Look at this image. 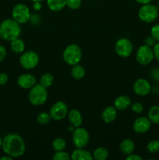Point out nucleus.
Returning a JSON list of instances; mask_svg holds the SVG:
<instances>
[{
    "label": "nucleus",
    "instance_id": "6e6552de",
    "mask_svg": "<svg viewBox=\"0 0 159 160\" xmlns=\"http://www.w3.org/2000/svg\"><path fill=\"white\" fill-rule=\"evenodd\" d=\"M73 143L76 148H85L90 141L89 133L85 128L78 127L73 131Z\"/></svg>",
    "mask_w": 159,
    "mask_h": 160
},
{
    "label": "nucleus",
    "instance_id": "393cba45",
    "mask_svg": "<svg viewBox=\"0 0 159 160\" xmlns=\"http://www.w3.org/2000/svg\"><path fill=\"white\" fill-rule=\"evenodd\" d=\"M53 82H54V77L51 73H46L41 77L40 84L46 88L51 87L53 84Z\"/></svg>",
    "mask_w": 159,
    "mask_h": 160
},
{
    "label": "nucleus",
    "instance_id": "7ed1b4c3",
    "mask_svg": "<svg viewBox=\"0 0 159 160\" xmlns=\"http://www.w3.org/2000/svg\"><path fill=\"white\" fill-rule=\"evenodd\" d=\"M48 98V92L46 88L41 84H36L30 89L28 93V99L33 106H39L43 105Z\"/></svg>",
    "mask_w": 159,
    "mask_h": 160
},
{
    "label": "nucleus",
    "instance_id": "37998d69",
    "mask_svg": "<svg viewBox=\"0 0 159 160\" xmlns=\"http://www.w3.org/2000/svg\"><path fill=\"white\" fill-rule=\"evenodd\" d=\"M31 1H32L33 2H42L43 0H31Z\"/></svg>",
    "mask_w": 159,
    "mask_h": 160
},
{
    "label": "nucleus",
    "instance_id": "aec40b11",
    "mask_svg": "<svg viewBox=\"0 0 159 160\" xmlns=\"http://www.w3.org/2000/svg\"><path fill=\"white\" fill-rule=\"evenodd\" d=\"M67 0H47V5L50 10L59 12L66 6Z\"/></svg>",
    "mask_w": 159,
    "mask_h": 160
},
{
    "label": "nucleus",
    "instance_id": "b1692460",
    "mask_svg": "<svg viewBox=\"0 0 159 160\" xmlns=\"http://www.w3.org/2000/svg\"><path fill=\"white\" fill-rule=\"evenodd\" d=\"M93 159L95 160H105L108 157V151L104 147L97 148L93 152Z\"/></svg>",
    "mask_w": 159,
    "mask_h": 160
},
{
    "label": "nucleus",
    "instance_id": "20e7f679",
    "mask_svg": "<svg viewBox=\"0 0 159 160\" xmlns=\"http://www.w3.org/2000/svg\"><path fill=\"white\" fill-rule=\"evenodd\" d=\"M63 60L70 66L76 65L80 62L82 59V50L79 45L76 44H72L68 45L62 54Z\"/></svg>",
    "mask_w": 159,
    "mask_h": 160
},
{
    "label": "nucleus",
    "instance_id": "4c0bfd02",
    "mask_svg": "<svg viewBox=\"0 0 159 160\" xmlns=\"http://www.w3.org/2000/svg\"><path fill=\"white\" fill-rule=\"evenodd\" d=\"M6 56V50L3 45H0V62L5 59Z\"/></svg>",
    "mask_w": 159,
    "mask_h": 160
},
{
    "label": "nucleus",
    "instance_id": "ea45409f",
    "mask_svg": "<svg viewBox=\"0 0 159 160\" xmlns=\"http://www.w3.org/2000/svg\"><path fill=\"white\" fill-rule=\"evenodd\" d=\"M137 2L140 3V4L144 5V4H148V3H151L152 2V0H135Z\"/></svg>",
    "mask_w": 159,
    "mask_h": 160
},
{
    "label": "nucleus",
    "instance_id": "72a5a7b5",
    "mask_svg": "<svg viewBox=\"0 0 159 160\" xmlns=\"http://www.w3.org/2000/svg\"><path fill=\"white\" fill-rule=\"evenodd\" d=\"M153 51H154V58L159 62V42L154 45V47H153Z\"/></svg>",
    "mask_w": 159,
    "mask_h": 160
},
{
    "label": "nucleus",
    "instance_id": "a19ab883",
    "mask_svg": "<svg viewBox=\"0 0 159 160\" xmlns=\"http://www.w3.org/2000/svg\"><path fill=\"white\" fill-rule=\"evenodd\" d=\"M0 160H12V157L6 155V156H2V157L0 158Z\"/></svg>",
    "mask_w": 159,
    "mask_h": 160
},
{
    "label": "nucleus",
    "instance_id": "a211bd4d",
    "mask_svg": "<svg viewBox=\"0 0 159 160\" xmlns=\"http://www.w3.org/2000/svg\"><path fill=\"white\" fill-rule=\"evenodd\" d=\"M68 118L70 122L71 123V124L73 125V127L74 128H78V127H80V125L82 124L83 121V117L82 114L80 112L78 109H73L70 111H69L68 112Z\"/></svg>",
    "mask_w": 159,
    "mask_h": 160
},
{
    "label": "nucleus",
    "instance_id": "5701e85b",
    "mask_svg": "<svg viewBox=\"0 0 159 160\" xmlns=\"http://www.w3.org/2000/svg\"><path fill=\"white\" fill-rule=\"evenodd\" d=\"M147 117L151 123L159 124V106H152L148 111Z\"/></svg>",
    "mask_w": 159,
    "mask_h": 160
},
{
    "label": "nucleus",
    "instance_id": "bb28decb",
    "mask_svg": "<svg viewBox=\"0 0 159 160\" xmlns=\"http://www.w3.org/2000/svg\"><path fill=\"white\" fill-rule=\"evenodd\" d=\"M51 119V117L50 116V113H48L46 112H41L37 115V123L41 125H46L50 123Z\"/></svg>",
    "mask_w": 159,
    "mask_h": 160
},
{
    "label": "nucleus",
    "instance_id": "2f4dec72",
    "mask_svg": "<svg viewBox=\"0 0 159 160\" xmlns=\"http://www.w3.org/2000/svg\"><path fill=\"white\" fill-rule=\"evenodd\" d=\"M151 35L157 42H159V24H155L151 28Z\"/></svg>",
    "mask_w": 159,
    "mask_h": 160
},
{
    "label": "nucleus",
    "instance_id": "f8f14e48",
    "mask_svg": "<svg viewBox=\"0 0 159 160\" xmlns=\"http://www.w3.org/2000/svg\"><path fill=\"white\" fill-rule=\"evenodd\" d=\"M132 90L134 93L139 96H146L151 92V85L145 78H139L133 83Z\"/></svg>",
    "mask_w": 159,
    "mask_h": 160
},
{
    "label": "nucleus",
    "instance_id": "a878e982",
    "mask_svg": "<svg viewBox=\"0 0 159 160\" xmlns=\"http://www.w3.org/2000/svg\"><path fill=\"white\" fill-rule=\"evenodd\" d=\"M66 147V142L62 138H57L52 142V148L55 152L63 151Z\"/></svg>",
    "mask_w": 159,
    "mask_h": 160
},
{
    "label": "nucleus",
    "instance_id": "39448f33",
    "mask_svg": "<svg viewBox=\"0 0 159 160\" xmlns=\"http://www.w3.org/2000/svg\"><path fill=\"white\" fill-rule=\"evenodd\" d=\"M138 17L140 20L144 23H152L158 17V9L154 5L151 3L142 5L139 9Z\"/></svg>",
    "mask_w": 159,
    "mask_h": 160
},
{
    "label": "nucleus",
    "instance_id": "e433bc0d",
    "mask_svg": "<svg viewBox=\"0 0 159 160\" xmlns=\"http://www.w3.org/2000/svg\"><path fill=\"white\" fill-rule=\"evenodd\" d=\"M151 78H153L154 81H159V74L157 69H153V70L151 71Z\"/></svg>",
    "mask_w": 159,
    "mask_h": 160
},
{
    "label": "nucleus",
    "instance_id": "4468645a",
    "mask_svg": "<svg viewBox=\"0 0 159 160\" xmlns=\"http://www.w3.org/2000/svg\"><path fill=\"white\" fill-rule=\"evenodd\" d=\"M37 84V80L34 75L31 73H23L17 79V84L21 88L31 89Z\"/></svg>",
    "mask_w": 159,
    "mask_h": 160
},
{
    "label": "nucleus",
    "instance_id": "4be33fe9",
    "mask_svg": "<svg viewBox=\"0 0 159 160\" xmlns=\"http://www.w3.org/2000/svg\"><path fill=\"white\" fill-rule=\"evenodd\" d=\"M71 69V75L74 79L76 80H80L84 78L85 76V69L84 67L79 64H76V65L72 66Z\"/></svg>",
    "mask_w": 159,
    "mask_h": 160
},
{
    "label": "nucleus",
    "instance_id": "f704fd0d",
    "mask_svg": "<svg viewBox=\"0 0 159 160\" xmlns=\"http://www.w3.org/2000/svg\"><path fill=\"white\" fill-rule=\"evenodd\" d=\"M156 42H157V41H156L151 35L150 36V37L147 38L146 40H145V43H146V45H149V46L151 47L154 46V45L156 44Z\"/></svg>",
    "mask_w": 159,
    "mask_h": 160
},
{
    "label": "nucleus",
    "instance_id": "9d476101",
    "mask_svg": "<svg viewBox=\"0 0 159 160\" xmlns=\"http://www.w3.org/2000/svg\"><path fill=\"white\" fill-rule=\"evenodd\" d=\"M133 45L129 39L122 38L118 39L115 45V51L118 56L123 58H127L132 54Z\"/></svg>",
    "mask_w": 159,
    "mask_h": 160
},
{
    "label": "nucleus",
    "instance_id": "c03bdc74",
    "mask_svg": "<svg viewBox=\"0 0 159 160\" xmlns=\"http://www.w3.org/2000/svg\"><path fill=\"white\" fill-rule=\"evenodd\" d=\"M157 72H158V74H159V67L157 69Z\"/></svg>",
    "mask_w": 159,
    "mask_h": 160
},
{
    "label": "nucleus",
    "instance_id": "ddd939ff",
    "mask_svg": "<svg viewBox=\"0 0 159 160\" xmlns=\"http://www.w3.org/2000/svg\"><path fill=\"white\" fill-rule=\"evenodd\" d=\"M151 127V122L148 117H140L134 120L132 128L133 131L137 134H145L147 132Z\"/></svg>",
    "mask_w": 159,
    "mask_h": 160
},
{
    "label": "nucleus",
    "instance_id": "9b49d317",
    "mask_svg": "<svg viewBox=\"0 0 159 160\" xmlns=\"http://www.w3.org/2000/svg\"><path fill=\"white\" fill-rule=\"evenodd\" d=\"M68 112L69 109L67 105L64 102L58 101L51 106L49 113L51 119L59 121L65 118V117L68 115Z\"/></svg>",
    "mask_w": 159,
    "mask_h": 160
},
{
    "label": "nucleus",
    "instance_id": "f03ea898",
    "mask_svg": "<svg viewBox=\"0 0 159 160\" xmlns=\"http://www.w3.org/2000/svg\"><path fill=\"white\" fill-rule=\"evenodd\" d=\"M21 34V28L20 23L13 19H6L0 24V35L3 39L12 42L18 38Z\"/></svg>",
    "mask_w": 159,
    "mask_h": 160
},
{
    "label": "nucleus",
    "instance_id": "c9c22d12",
    "mask_svg": "<svg viewBox=\"0 0 159 160\" xmlns=\"http://www.w3.org/2000/svg\"><path fill=\"white\" fill-rule=\"evenodd\" d=\"M126 160H143V158L141 156H140L139 155L136 154H130L128 155L126 158Z\"/></svg>",
    "mask_w": 159,
    "mask_h": 160
},
{
    "label": "nucleus",
    "instance_id": "2eb2a0df",
    "mask_svg": "<svg viewBox=\"0 0 159 160\" xmlns=\"http://www.w3.org/2000/svg\"><path fill=\"white\" fill-rule=\"evenodd\" d=\"M117 117V109L115 106H109L103 109L101 112V118L106 123H110L115 121Z\"/></svg>",
    "mask_w": 159,
    "mask_h": 160
},
{
    "label": "nucleus",
    "instance_id": "cd10ccee",
    "mask_svg": "<svg viewBox=\"0 0 159 160\" xmlns=\"http://www.w3.org/2000/svg\"><path fill=\"white\" fill-rule=\"evenodd\" d=\"M147 149L148 152L152 154H155L159 152V141L158 140H153L150 142L147 145Z\"/></svg>",
    "mask_w": 159,
    "mask_h": 160
},
{
    "label": "nucleus",
    "instance_id": "6ab92c4d",
    "mask_svg": "<svg viewBox=\"0 0 159 160\" xmlns=\"http://www.w3.org/2000/svg\"><path fill=\"white\" fill-rule=\"evenodd\" d=\"M120 151L125 156L132 154L135 150V144L131 139H124L120 143Z\"/></svg>",
    "mask_w": 159,
    "mask_h": 160
},
{
    "label": "nucleus",
    "instance_id": "58836bf2",
    "mask_svg": "<svg viewBox=\"0 0 159 160\" xmlns=\"http://www.w3.org/2000/svg\"><path fill=\"white\" fill-rule=\"evenodd\" d=\"M33 8H34V10L39 11L41 9V2H34V4H33Z\"/></svg>",
    "mask_w": 159,
    "mask_h": 160
},
{
    "label": "nucleus",
    "instance_id": "f257e3e1",
    "mask_svg": "<svg viewBox=\"0 0 159 160\" xmlns=\"http://www.w3.org/2000/svg\"><path fill=\"white\" fill-rule=\"evenodd\" d=\"M2 148L7 156L18 158L24 154L26 145L21 136L12 133L6 135L2 139Z\"/></svg>",
    "mask_w": 159,
    "mask_h": 160
},
{
    "label": "nucleus",
    "instance_id": "7c9ffc66",
    "mask_svg": "<svg viewBox=\"0 0 159 160\" xmlns=\"http://www.w3.org/2000/svg\"><path fill=\"white\" fill-rule=\"evenodd\" d=\"M131 110L135 113H141L143 111V106L140 102H134L131 105Z\"/></svg>",
    "mask_w": 159,
    "mask_h": 160
},
{
    "label": "nucleus",
    "instance_id": "dca6fc26",
    "mask_svg": "<svg viewBox=\"0 0 159 160\" xmlns=\"http://www.w3.org/2000/svg\"><path fill=\"white\" fill-rule=\"evenodd\" d=\"M70 157L73 160H92L93 155L89 151L84 149V148H76L73 150Z\"/></svg>",
    "mask_w": 159,
    "mask_h": 160
},
{
    "label": "nucleus",
    "instance_id": "0eeeda50",
    "mask_svg": "<svg viewBox=\"0 0 159 160\" xmlns=\"http://www.w3.org/2000/svg\"><path fill=\"white\" fill-rule=\"evenodd\" d=\"M154 58V55L153 48L146 44L139 47L136 53V59L140 65H148L152 62Z\"/></svg>",
    "mask_w": 159,
    "mask_h": 160
},
{
    "label": "nucleus",
    "instance_id": "79ce46f5",
    "mask_svg": "<svg viewBox=\"0 0 159 160\" xmlns=\"http://www.w3.org/2000/svg\"><path fill=\"white\" fill-rule=\"evenodd\" d=\"M2 140L1 137H0V148H2Z\"/></svg>",
    "mask_w": 159,
    "mask_h": 160
},
{
    "label": "nucleus",
    "instance_id": "c85d7f7f",
    "mask_svg": "<svg viewBox=\"0 0 159 160\" xmlns=\"http://www.w3.org/2000/svg\"><path fill=\"white\" fill-rule=\"evenodd\" d=\"M53 160H70L71 159V157L69 155V153L65 152L63 151H59L55 152L54 155L52 156Z\"/></svg>",
    "mask_w": 159,
    "mask_h": 160
},
{
    "label": "nucleus",
    "instance_id": "c756f323",
    "mask_svg": "<svg viewBox=\"0 0 159 160\" xmlns=\"http://www.w3.org/2000/svg\"><path fill=\"white\" fill-rule=\"evenodd\" d=\"M81 4H82L81 0H67L66 2V6H68V8L73 10L79 9L81 6Z\"/></svg>",
    "mask_w": 159,
    "mask_h": 160
},
{
    "label": "nucleus",
    "instance_id": "412c9836",
    "mask_svg": "<svg viewBox=\"0 0 159 160\" xmlns=\"http://www.w3.org/2000/svg\"><path fill=\"white\" fill-rule=\"evenodd\" d=\"M11 49L13 52L17 53V54H20L23 53L25 49V44L22 39L20 38H16L11 42Z\"/></svg>",
    "mask_w": 159,
    "mask_h": 160
},
{
    "label": "nucleus",
    "instance_id": "473e14b6",
    "mask_svg": "<svg viewBox=\"0 0 159 160\" xmlns=\"http://www.w3.org/2000/svg\"><path fill=\"white\" fill-rule=\"evenodd\" d=\"M8 80H9V77L6 73H0V85H4L7 83Z\"/></svg>",
    "mask_w": 159,
    "mask_h": 160
},
{
    "label": "nucleus",
    "instance_id": "a18cd8bd",
    "mask_svg": "<svg viewBox=\"0 0 159 160\" xmlns=\"http://www.w3.org/2000/svg\"><path fill=\"white\" fill-rule=\"evenodd\" d=\"M1 38H2V37H1V35H0V40H1Z\"/></svg>",
    "mask_w": 159,
    "mask_h": 160
},
{
    "label": "nucleus",
    "instance_id": "f3484780",
    "mask_svg": "<svg viewBox=\"0 0 159 160\" xmlns=\"http://www.w3.org/2000/svg\"><path fill=\"white\" fill-rule=\"evenodd\" d=\"M131 105V100L127 95H119L114 101V106L117 110L124 111L129 107Z\"/></svg>",
    "mask_w": 159,
    "mask_h": 160
},
{
    "label": "nucleus",
    "instance_id": "1a4fd4ad",
    "mask_svg": "<svg viewBox=\"0 0 159 160\" xmlns=\"http://www.w3.org/2000/svg\"><path fill=\"white\" fill-rule=\"evenodd\" d=\"M38 54L34 51H27L23 52L20 58V63L23 69L32 70L35 68L39 62Z\"/></svg>",
    "mask_w": 159,
    "mask_h": 160
},
{
    "label": "nucleus",
    "instance_id": "423d86ee",
    "mask_svg": "<svg viewBox=\"0 0 159 160\" xmlns=\"http://www.w3.org/2000/svg\"><path fill=\"white\" fill-rule=\"evenodd\" d=\"M12 19L17 23L23 24L31 20V14L27 6L23 3H18L12 9Z\"/></svg>",
    "mask_w": 159,
    "mask_h": 160
}]
</instances>
